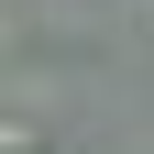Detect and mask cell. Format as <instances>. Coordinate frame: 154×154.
Masks as SVG:
<instances>
[{"instance_id": "1", "label": "cell", "mask_w": 154, "mask_h": 154, "mask_svg": "<svg viewBox=\"0 0 154 154\" xmlns=\"http://www.w3.org/2000/svg\"><path fill=\"white\" fill-rule=\"evenodd\" d=\"M0 154H55V132H33V121H0Z\"/></svg>"}]
</instances>
